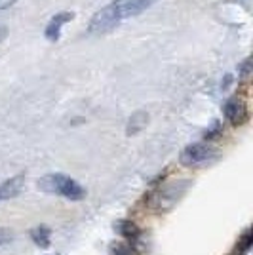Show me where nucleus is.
I'll return each mask as SVG.
<instances>
[{"label":"nucleus","mask_w":253,"mask_h":255,"mask_svg":"<svg viewBox=\"0 0 253 255\" xmlns=\"http://www.w3.org/2000/svg\"><path fill=\"white\" fill-rule=\"evenodd\" d=\"M190 185V181H181V183H171V185H164L154 200H152V206L158 210V212H166L169 208H173L175 204L179 202L181 194L187 191V187Z\"/></svg>","instance_id":"nucleus-4"},{"label":"nucleus","mask_w":253,"mask_h":255,"mask_svg":"<svg viewBox=\"0 0 253 255\" xmlns=\"http://www.w3.org/2000/svg\"><path fill=\"white\" fill-rule=\"evenodd\" d=\"M6 36H8V29L6 27H0V44L6 40Z\"/></svg>","instance_id":"nucleus-16"},{"label":"nucleus","mask_w":253,"mask_h":255,"mask_svg":"<svg viewBox=\"0 0 253 255\" xmlns=\"http://www.w3.org/2000/svg\"><path fill=\"white\" fill-rule=\"evenodd\" d=\"M223 113H225V118L231 122L232 126H242V124H246V120H248V107L238 97H231L225 103Z\"/></svg>","instance_id":"nucleus-5"},{"label":"nucleus","mask_w":253,"mask_h":255,"mask_svg":"<svg viewBox=\"0 0 253 255\" xmlns=\"http://www.w3.org/2000/svg\"><path fill=\"white\" fill-rule=\"evenodd\" d=\"M156 0H115L107 4L105 8L95 13L88 25L90 34H105L113 31L120 23L127 21L131 17H137L139 13L148 10Z\"/></svg>","instance_id":"nucleus-1"},{"label":"nucleus","mask_w":253,"mask_h":255,"mask_svg":"<svg viewBox=\"0 0 253 255\" xmlns=\"http://www.w3.org/2000/svg\"><path fill=\"white\" fill-rule=\"evenodd\" d=\"M219 156L217 149L211 145V143H192L189 147H185L183 152L179 156V162L187 168H200V166H206Z\"/></svg>","instance_id":"nucleus-3"},{"label":"nucleus","mask_w":253,"mask_h":255,"mask_svg":"<svg viewBox=\"0 0 253 255\" xmlns=\"http://www.w3.org/2000/svg\"><path fill=\"white\" fill-rule=\"evenodd\" d=\"M147 122H148V115L145 113V111H137V113H133L131 118L127 120L126 133L127 135H135V133H139L143 128L147 126Z\"/></svg>","instance_id":"nucleus-8"},{"label":"nucleus","mask_w":253,"mask_h":255,"mask_svg":"<svg viewBox=\"0 0 253 255\" xmlns=\"http://www.w3.org/2000/svg\"><path fill=\"white\" fill-rule=\"evenodd\" d=\"M38 189L50 194L63 196L67 200H82L86 196V189L74 179L63 173H48L38 179Z\"/></svg>","instance_id":"nucleus-2"},{"label":"nucleus","mask_w":253,"mask_h":255,"mask_svg":"<svg viewBox=\"0 0 253 255\" xmlns=\"http://www.w3.org/2000/svg\"><path fill=\"white\" fill-rule=\"evenodd\" d=\"M115 255H129V248H126V246H118V250H115Z\"/></svg>","instance_id":"nucleus-15"},{"label":"nucleus","mask_w":253,"mask_h":255,"mask_svg":"<svg viewBox=\"0 0 253 255\" xmlns=\"http://www.w3.org/2000/svg\"><path fill=\"white\" fill-rule=\"evenodd\" d=\"M74 13L73 11H59V13H55L50 23L46 25V31H44V36L50 40V42H57L59 40V36H61V27H63L65 23L73 21Z\"/></svg>","instance_id":"nucleus-7"},{"label":"nucleus","mask_w":253,"mask_h":255,"mask_svg":"<svg viewBox=\"0 0 253 255\" xmlns=\"http://www.w3.org/2000/svg\"><path fill=\"white\" fill-rule=\"evenodd\" d=\"M252 244H253L252 231H246V233H244V236L240 238V244H236V248H234V252H232L231 255H246L248 252H250Z\"/></svg>","instance_id":"nucleus-11"},{"label":"nucleus","mask_w":253,"mask_h":255,"mask_svg":"<svg viewBox=\"0 0 253 255\" xmlns=\"http://www.w3.org/2000/svg\"><path fill=\"white\" fill-rule=\"evenodd\" d=\"M50 255H57V254H50Z\"/></svg>","instance_id":"nucleus-17"},{"label":"nucleus","mask_w":253,"mask_h":255,"mask_svg":"<svg viewBox=\"0 0 253 255\" xmlns=\"http://www.w3.org/2000/svg\"><path fill=\"white\" fill-rule=\"evenodd\" d=\"M15 2H17V0H0V11H4V10H8V8H11Z\"/></svg>","instance_id":"nucleus-14"},{"label":"nucleus","mask_w":253,"mask_h":255,"mask_svg":"<svg viewBox=\"0 0 253 255\" xmlns=\"http://www.w3.org/2000/svg\"><path fill=\"white\" fill-rule=\"evenodd\" d=\"M25 173H17L10 179H6L4 183H0V202L4 200H11L15 196H19L25 189Z\"/></svg>","instance_id":"nucleus-6"},{"label":"nucleus","mask_w":253,"mask_h":255,"mask_svg":"<svg viewBox=\"0 0 253 255\" xmlns=\"http://www.w3.org/2000/svg\"><path fill=\"white\" fill-rule=\"evenodd\" d=\"M116 227H118V233L122 234V236H126L127 240H137L139 234H141V231L137 229V225L131 223V221H127V219L120 221Z\"/></svg>","instance_id":"nucleus-10"},{"label":"nucleus","mask_w":253,"mask_h":255,"mask_svg":"<svg viewBox=\"0 0 253 255\" xmlns=\"http://www.w3.org/2000/svg\"><path fill=\"white\" fill-rule=\"evenodd\" d=\"M250 71H252V59H246L244 65L240 67V73H242V76H248L250 75Z\"/></svg>","instance_id":"nucleus-13"},{"label":"nucleus","mask_w":253,"mask_h":255,"mask_svg":"<svg viewBox=\"0 0 253 255\" xmlns=\"http://www.w3.org/2000/svg\"><path fill=\"white\" fill-rule=\"evenodd\" d=\"M31 240L38 246V248L46 250V248H50V242H52V231H50L48 227L40 225V227H36V229L31 231Z\"/></svg>","instance_id":"nucleus-9"},{"label":"nucleus","mask_w":253,"mask_h":255,"mask_svg":"<svg viewBox=\"0 0 253 255\" xmlns=\"http://www.w3.org/2000/svg\"><path fill=\"white\" fill-rule=\"evenodd\" d=\"M13 240V233H11L10 229H4V227H0V246L8 244Z\"/></svg>","instance_id":"nucleus-12"}]
</instances>
